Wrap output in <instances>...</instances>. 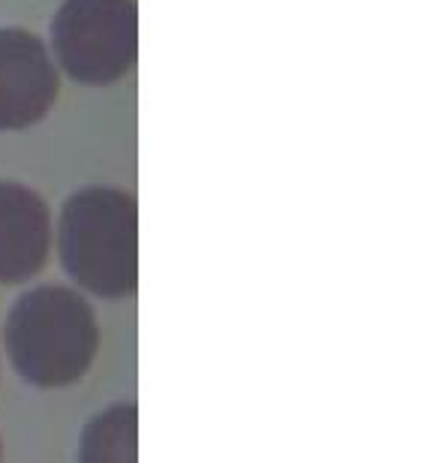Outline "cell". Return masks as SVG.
I'll list each match as a JSON object with an SVG mask.
<instances>
[{
    "mask_svg": "<svg viewBox=\"0 0 439 463\" xmlns=\"http://www.w3.org/2000/svg\"><path fill=\"white\" fill-rule=\"evenodd\" d=\"M54 247L72 283L97 298H129L138 286V205L120 187H85L63 202Z\"/></svg>",
    "mask_w": 439,
    "mask_h": 463,
    "instance_id": "6da1fadb",
    "label": "cell"
},
{
    "mask_svg": "<svg viewBox=\"0 0 439 463\" xmlns=\"http://www.w3.org/2000/svg\"><path fill=\"white\" fill-rule=\"evenodd\" d=\"M61 97V72L45 40L24 27H0V133L36 127Z\"/></svg>",
    "mask_w": 439,
    "mask_h": 463,
    "instance_id": "277c9868",
    "label": "cell"
},
{
    "mask_svg": "<svg viewBox=\"0 0 439 463\" xmlns=\"http://www.w3.org/2000/svg\"><path fill=\"white\" fill-rule=\"evenodd\" d=\"M79 463H138V406L115 403L81 430Z\"/></svg>",
    "mask_w": 439,
    "mask_h": 463,
    "instance_id": "8992f818",
    "label": "cell"
},
{
    "mask_svg": "<svg viewBox=\"0 0 439 463\" xmlns=\"http://www.w3.org/2000/svg\"><path fill=\"white\" fill-rule=\"evenodd\" d=\"M45 45L58 72L72 81L115 85L133 72L138 58L136 0H63Z\"/></svg>",
    "mask_w": 439,
    "mask_h": 463,
    "instance_id": "3957f363",
    "label": "cell"
},
{
    "mask_svg": "<svg viewBox=\"0 0 439 463\" xmlns=\"http://www.w3.org/2000/svg\"><path fill=\"white\" fill-rule=\"evenodd\" d=\"M52 247L54 220L45 199L27 184L0 181V286L33 280Z\"/></svg>",
    "mask_w": 439,
    "mask_h": 463,
    "instance_id": "5b68a950",
    "label": "cell"
},
{
    "mask_svg": "<svg viewBox=\"0 0 439 463\" xmlns=\"http://www.w3.org/2000/svg\"><path fill=\"white\" fill-rule=\"evenodd\" d=\"M0 463H4V439H0Z\"/></svg>",
    "mask_w": 439,
    "mask_h": 463,
    "instance_id": "52a82bcc",
    "label": "cell"
},
{
    "mask_svg": "<svg viewBox=\"0 0 439 463\" xmlns=\"http://www.w3.org/2000/svg\"><path fill=\"white\" fill-rule=\"evenodd\" d=\"M4 346L27 385H76L100 352L97 313L70 286H33L9 310Z\"/></svg>",
    "mask_w": 439,
    "mask_h": 463,
    "instance_id": "7a4b0ae2",
    "label": "cell"
}]
</instances>
